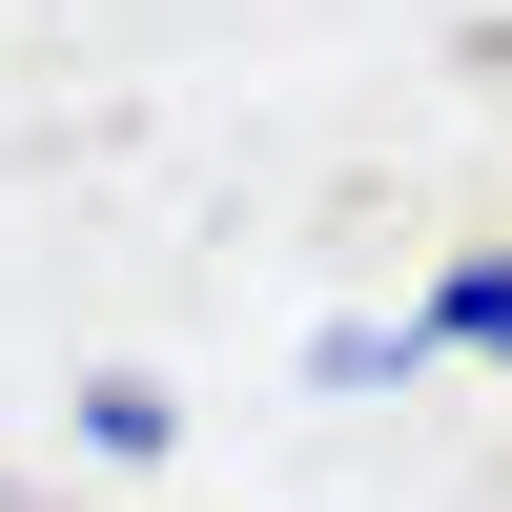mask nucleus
I'll list each match as a JSON object with an SVG mask.
<instances>
[{
  "label": "nucleus",
  "instance_id": "nucleus-1",
  "mask_svg": "<svg viewBox=\"0 0 512 512\" xmlns=\"http://www.w3.org/2000/svg\"><path fill=\"white\" fill-rule=\"evenodd\" d=\"M431 328H451V349H512V267H451V287H431Z\"/></svg>",
  "mask_w": 512,
  "mask_h": 512
}]
</instances>
